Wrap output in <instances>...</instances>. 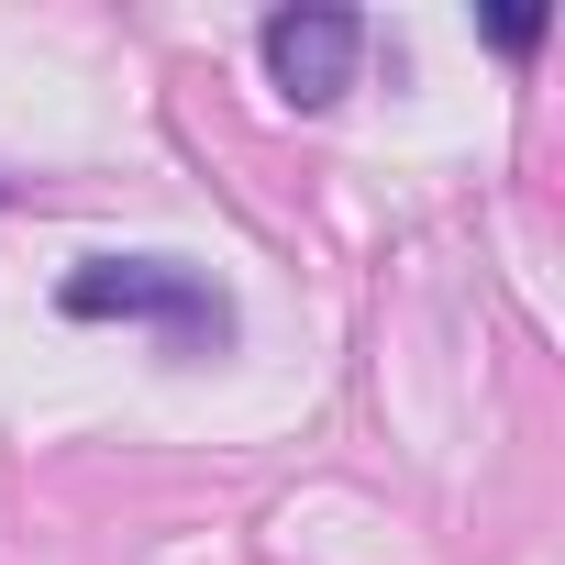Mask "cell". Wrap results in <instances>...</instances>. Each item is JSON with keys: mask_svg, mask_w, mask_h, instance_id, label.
Here are the masks:
<instances>
[{"mask_svg": "<svg viewBox=\"0 0 565 565\" xmlns=\"http://www.w3.org/2000/svg\"><path fill=\"white\" fill-rule=\"evenodd\" d=\"M266 78L289 89L300 111H333L355 89V56H366V23L355 12H322V0H300V12H266Z\"/></svg>", "mask_w": 565, "mask_h": 565, "instance_id": "7a4b0ae2", "label": "cell"}, {"mask_svg": "<svg viewBox=\"0 0 565 565\" xmlns=\"http://www.w3.org/2000/svg\"><path fill=\"white\" fill-rule=\"evenodd\" d=\"M67 322H156L167 344H233V300L178 255H89L56 289Z\"/></svg>", "mask_w": 565, "mask_h": 565, "instance_id": "6da1fadb", "label": "cell"}, {"mask_svg": "<svg viewBox=\"0 0 565 565\" xmlns=\"http://www.w3.org/2000/svg\"><path fill=\"white\" fill-rule=\"evenodd\" d=\"M477 34H488V45H499V56H532V45H543V34H554V12H488V23H477Z\"/></svg>", "mask_w": 565, "mask_h": 565, "instance_id": "3957f363", "label": "cell"}]
</instances>
